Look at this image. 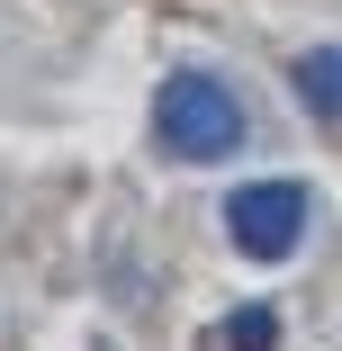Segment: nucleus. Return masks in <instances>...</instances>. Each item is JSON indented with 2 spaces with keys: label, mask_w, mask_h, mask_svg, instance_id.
<instances>
[{
  "label": "nucleus",
  "mask_w": 342,
  "mask_h": 351,
  "mask_svg": "<svg viewBox=\"0 0 342 351\" xmlns=\"http://www.w3.org/2000/svg\"><path fill=\"white\" fill-rule=\"evenodd\" d=\"M154 135H162V154H180V162H225L243 145V108L208 73H171L154 90Z\"/></svg>",
  "instance_id": "1"
},
{
  "label": "nucleus",
  "mask_w": 342,
  "mask_h": 351,
  "mask_svg": "<svg viewBox=\"0 0 342 351\" xmlns=\"http://www.w3.org/2000/svg\"><path fill=\"white\" fill-rule=\"evenodd\" d=\"M297 99L324 117V126H342V45H315V54H297Z\"/></svg>",
  "instance_id": "3"
},
{
  "label": "nucleus",
  "mask_w": 342,
  "mask_h": 351,
  "mask_svg": "<svg viewBox=\"0 0 342 351\" xmlns=\"http://www.w3.org/2000/svg\"><path fill=\"white\" fill-rule=\"evenodd\" d=\"M225 351H280V306H234L225 315Z\"/></svg>",
  "instance_id": "4"
},
{
  "label": "nucleus",
  "mask_w": 342,
  "mask_h": 351,
  "mask_svg": "<svg viewBox=\"0 0 342 351\" xmlns=\"http://www.w3.org/2000/svg\"><path fill=\"white\" fill-rule=\"evenodd\" d=\"M225 234L243 261H289L297 234H306V189L297 180H243L225 198Z\"/></svg>",
  "instance_id": "2"
}]
</instances>
